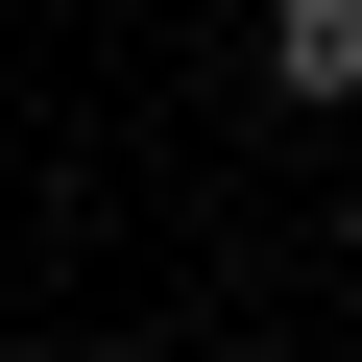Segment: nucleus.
I'll use <instances>...</instances> for the list:
<instances>
[{
  "mask_svg": "<svg viewBox=\"0 0 362 362\" xmlns=\"http://www.w3.org/2000/svg\"><path fill=\"white\" fill-rule=\"evenodd\" d=\"M266 97H314V121L362 97V0H266Z\"/></svg>",
  "mask_w": 362,
  "mask_h": 362,
  "instance_id": "f257e3e1",
  "label": "nucleus"
},
{
  "mask_svg": "<svg viewBox=\"0 0 362 362\" xmlns=\"http://www.w3.org/2000/svg\"><path fill=\"white\" fill-rule=\"evenodd\" d=\"M97 362H145V338H97Z\"/></svg>",
  "mask_w": 362,
  "mask_h": 362,
  "instance_id": "f03ea898",
  "label": "nucleus"
}]
</instances>
